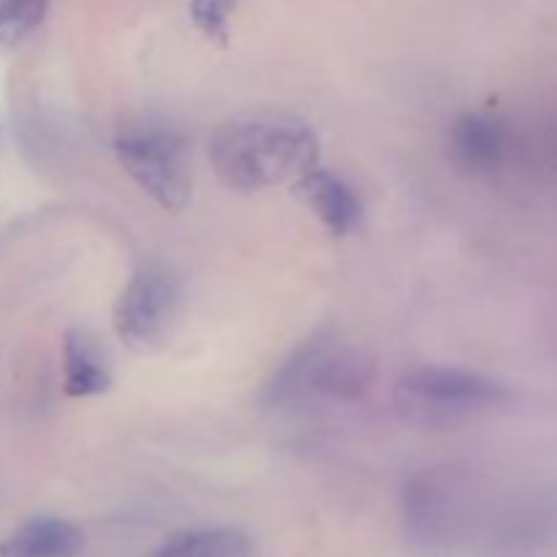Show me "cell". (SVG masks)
Returning a JSON list of instances; mask_svg holds the SVG:
<instances>
[{"label":"cell","instance_id":"cell-1","mask_svg":"<svg viewBox=\"0 0 557 557\" xmlns=\"http://www.w3.org/2000/svg\"><path fill=\"white\" fill-rule=\"evenodd\" d=\"M315 131L292 114H250L223 123L210 139V161L223 185L243 194L272 188L319 166Z\"/></svg>","mask_w":557,"mask_h":557},{"label":"cell","instance_id":"cell-2","mask_svg":"<svg viewBox=\"0 0 557 557\" xmlns=\"http://www.w3.org/2000/svg\"><path fill=\"white\" fill-rule=\"evenodd\" d=\"M509 397V386L493 375L449 364H424L395 381L392 406L406 424L441 430L498 411Z\"/></svg>","mask_w":557,"mask_h":557},{"label":"cell","instance_id":"cell-3","mask_svg":"<svg viewBox=\"0 0 557 557\" xmlns=\"http://www.w3.org/2000/svg\"><path fill=\"white\" fill-rule=\"evenodd\" d=\"M373 375L370 357L343 343L332 330H321L299 343L275 370L264 389V403L272 408L297 406L310 397L351 403L370 389Z\"/></svg>","mask_w":557,"mask_h":557},{"label":"cell","instance_id":"cell-4","mask_svg":"<svg viewBox=\"0 0 557 557\" xmlns=\"http://www.w3.org/2000/svg\"><path fill=\"white\" fill-rule=\"evenodd\" d=\"M400 520L408 547L417 555H455L471 528V487L451 468L411 473L400 493Z\"/></svg>","mask_w":557,"mask_h":557},{"label":"cell","instance_id":"cell-5","mask_svg":"<svg viewBox=\"0 0 557 557\" xmlns=\"http://www.w3.org/2000/svg\"><path fill=\"white\" fill-rule=\"evenodd\" d=\"M114 156L131 180L166 212L185 210L194 190L188 141L161 120L120 125Z\"/></svg>","mask_w":557,"mask_h":557},{"label":"cell","instance_id":"cell-6","mask_svg":"<svg viewBox=\"0 0 557 557\" xmlns=\"http://www.w3.org/2000/svg\"><path fill=\"white\" fill-rule=\"evenodd\" d=\"M183 302V286L161 261H145L134 270L114 302L112 326L120 343L136 354L163 346Z\"/></svg>","mask_w":557,"mask_h":557},{"label":"cell","instance_id":"cell-7","mask_svg":"<svg viewBox=\"0 0 557 557\" xmlns=\"http://www.w3.org/2000/svg\"><path fill=\"white\" fill-rule=\"evenodd\" d=\"M297 194L313 210V215L324 223L326 232L335 234V237L357 232L359 223H362V199L346 180L337 177L330 169L313 166L310 172H305L297 180Z\"/></svg>","mask_w":557,"mask_h":557},{"label":"cell","instance_id":"cell-8","mask_svg":"<svg viewBox=\"0 0 557 557\" xmlns=\"http://www.w3.org/2000/svg\"><path fill=\"white\" fill-rule=\"evenodd\" d=\"M85 533L60 517H36L0 542V557H79Z\"/></svg>","mask_w":557,"mask_h":557},{"label":"cell","instance_id":"cell-9","mask_svg":"<svg viewBox=\"0 0 557 557\" xmlns=\"http://www.w3.org/2000/svg\"><path fill=\"white\" fill-rule=\"evenodd\" d=\"M147 557H253V539L243 528H188L163 539Z\"/></svg>","mask_w":557,"mask_h":557},{"label":"cell","instance_id":"cell-10","mask_svg":"<svg viewBox=\"0 0 557 557\" xmlns=\"http://www.w3.org/2000/svg\"><path fill=\"white\" fill-rule=\"evenodd\" d=\"M112 386V373L98 351L96 341L82 330L63 337V392L69 397H96Z\"/></svg>","mask_w":557,"mask_h":557},{"label":"cell","instance_id":"cell-11","mask_svg":"<svg viewBox=\"0 0 557 557\" xmlns=\"http://www.w3.org/2000/svg\"><path fill=\"white\" fill-rule=\"evenodd\" d=\"M506 134L498 120L487 114H462L451 128V152L455 161L468 172H490L500 163Z\"/></svg>","mask_w":557,"mask_h":557},{"label":"cell","instance_id":"cell-12","mask_svg":"<svg viewBox=\"0 0 557 557\" xmlns=\"http://www.w3.org/2000/svg\"><path fill=\"white\" fill-rule=\"evenodd\" d=\"M49 0H0V47L22 41L41 25Z\"/></svg>","mask_w":557,"mask_h":557},{"label":"cell","instance_id":"cell-13","mask_svg":"<svg viewBox=\"0 0 557 557\" xmlns=\"http://www.w3.org/2000/svg\"><path fill=\"white\" fill-rule=\"evenodd\" d=\"M243 0H190V20L207 38L226 41L228 20Z\"/></svg>","mask_w":557,"mask_h":557}]
</instances>
